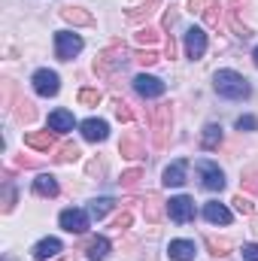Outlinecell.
<instances>
[{"label": "cell", "instance_id": "obj_5", "mask_svg": "<svg viewBox=\"0 0 258 261\" xmlns=\"http://www.w3.org/2000/svg\"><path fill=\"white\" fill-rule=\"evenodd\" d=\"M197 176H200V186L210 189V192H222L225 189V173L213 161H197Z\"/></svg>", "mask_w": 258, "mask_h": 261}, {"label": "cell", "instance_id": "obj_40", "mask_svg": "<svg viewBox=\"0 0 258 261\" xmlns=\"http://www.w3.org/2000/svg\"><path fill=\"white\" fill-rule=\"evenodd\" d=\"M255 128H258L255 116H240V119H237V130H255Z\"/></svg>", "mask_w": 258, "mask_h": 261}, {"label": "cell", "instance_id": "obj_39", "mask_svg": "<svg viewBox=\"0 0 258 261\" xmlns=\"http://www.w3.org/2000/svg\"><path fill=\"white\" fill-rule=\"evenodd\" d=\"M137 43H140V46H152V43H158V31H155V28H143V31L137 34Z\"/></svg>", "mask_w": 258, "mask_h": 261}, {"label": "cell", "instance_id": "obj_34", "mask_svg": "<svg viewBox=\"0 0 258 261\" xmlns=\"http://www.w3.org/2000/svg\"><path fill=\"white\" fill-rule=\"evenodd\" d=\"M12 206H15V189H12V182H3V213H12Z\"/></svg>", "mask_w": 258, "mask_h": 261}, {"label": "cell", "instance_id": "obj_38", "mask_svg": "<svg viewBox=\"0 0 258 261\" xmlns=\"http://www.w3.org/2000/svg\"><path fill=\"white\" fill-rule=\"evenodd\" d=\"M231 28H234V34H237L240 40H249V37H252V31H249V28L237 18V12H231Z\"/></svg>", "mask_w": 258, "mask_h": 261}, {"label": "cell", "instance_id": "obj_17", "mask_svg": "<svg viewBox=\"0 0 258 261\" xmlns=\"http://www.w3.org/2000/svg\"><path fill=\"white\" fill-rule=\"evenodd\" d=\"M203 219L213 222V225H228V222H231V210H228L225 203H219V200H210V203L203 206Z\"/></svg>", "mask_w": 258, "mask_h": 261}, {"label": "cell", "instance_id": "obj_41", "mask_svg": "<svg viewBox=\"0 0 258 261\" xmlns=\"http://www.w3.org/2000/svg\"><path fill=\"white\" fill-rule=\"evenodd\" d=\"M243 261H258V243H246L243 246Z\"/></svg>", "mask_w": 258, "mask_h": 261}, {"label": "cell", "instance_id": "obj_11", "mask_svg": "<svg viewBox=\"0 0 258 261\" xmlns=\"http://www.w3.org/2000/svg\"><path fill=\"white\" fill-rule=\"evenodd\" d=\"M58 15L64 18L67 24H73V28H91V24H94V15H91L85 6H61Z\"/></svg>", "mask_w": 258, "mask_h": 261}, {"label": "cell", "instance_id": "obj_23", "mask_svg": "<svg viewBox=\"0 0 258 261\" xmlns=\"http://www.w3.org/2000/svg\"><path fill=\"white\" fill-rule=\"evenodd\" d=\"M85 255H88V261H107V255H110V240L107 237H91Z\"/></svg>", "mask_w": 258, "mask_h": 261}, {"label": "cell", "instance_id": "obj_47", "mask_svg": "<svg viewBox=\"0 0 258 261\" xmlns=\"http://www.w3.org/2000/svg\"><path fill=\"white\" fill-rule=\"evenodd\" d=\"M252 61H255V67H258V49H255V52H252Z\"/></svg>", "mask_w": 258, "mask_h": 261}, {"label": "cell", "instance_id": "obj_21", "mask_svg": "<svg viewBox=\"0 0 258 261\" xmlns=\"http://www.w3.org/2000/svg\"><path fill=\"white\" fill-rule=\"evenodd\" d=\"M158 3H161V0H146V3H137V6H131L128 12H125V18H128L131 24H137V21L149 18V15L158 9Z\"/></svg>", "mask_w": 258, "mask_h": 261}, {"label": "cell", "instance_id": "obj_36", "mask_svg": "<svg viewBox=\"0 0 258 261\" xmlns=\"http://www.w3.org/2000/svg\"><path fill=\"white\" fill-rule=\"evenodd\" d=\"M134 61H137L140 67H152V64H158V52H152V49L137 52V55H134Z\"/></svg>", "mask_w": 258, "mask_h": 261}, {"label": "cell", "instance_id": "obj_43", "mask_svg": "<svg viewBox=\"0 0 258 261\" xmlns=\"http://www.w3.org/2000/svg\"><path fill=\"white\" fill-rule=\"evenodd\" d=\"M15 164H18V167H40V161H37V158H24V155H18V158H15Z\"/></svg>", "mask_w": 258, "mask_h": 261}, {"label": "cell", "instance_id": "obj_22", "mask_svg": "<svg viewBox=\"0 0 258 261\" xmlns=\"http://www.w3.org/2000/svg\"><path fill=\"white\" fill-rule=\"evenodd\" d=\"M207 249H210V255H216V258H225V255H231L234 243H231L228 237H216V234H210V237H207Z\"/></svg>", "mask_w": 258, "mask_h": 261}, {"label": "cell", "instance_id": "obj_33", "mask_svg": "<svg viewBox=\"0 0 258 261\" xmlns=\"http://www.w3.org/2000/svg\"><path fill=\"white\" fill-rule=\"evenodd\" d=\"M231 203H234V210H237V213H243V216H252V213H255V203H252L249 197H243V195H237Z\"/></svg>", "mask_w": 258, "mask_h": 261}, {"label": "cell", "instance_id": "obj_7", "mask_svg": "<svg viewBox=\"0 0 258 261\" xmlns=\"http://www.w3.org/2000/svg\"><path fill=\"white\" fill-rule=\"evenodd\" d=\"M167 216H170L173 222H179V225L192 222L194 219V200L192 197H186V195L170 197V200H167Z\"/></svg>", "mask_w": 258, "mask_h": 261}, {"label": "cell", "instance_id": "obj_3", "mask_svg": "<svg viewBox=\"0 0 258 261\" xmlns=\"http://www.w3.org/2000/svg\"><path fill=\"white\" fill-rule=\"evenodd\" d=\"M128 61V46L122 43V40H116L110 49H104L97 58H94V73L97 76H113L119 67H125Z\"/></svg>", "mask_w": 258, "mask_h": 261}, {"label": "cell", "instance_id": "obj_1", "mask_svg": "<svg viewBox=\"0 0 258 261\" xmlns=\"http://www.w3.org/2000/svg\"><path fill=\"white\" fill-rule=\"evenodd\" d=\"M149 125H152V140H155V149L164 152L170 146V125H173V110L170 103H158L149 110Z\"/></svg>", "mask_w": 258, "mask_h": 261}, {"label": "cell", "instance_id": "obj_45", "mask_svg": "<svg viewBox=\"0 0 258 261\" xmlns=\"http://www.w3.org/2000/svg\"><path fill=\"white\" fill-rule=\"evenodd\" d=\"M164 55H167V58H173V55H176V40H173V37L167 40V46H164Z\"/></svg>", "mask_w": 258, "mask_h": 261}, {"label": "cell", "instance_id": "obj_16", "mask_svg": "<svg viewBox=\"0 0 258 261\" xmlns=\"http://www.w3.org/2000/svg\"><path fill=\"white\" fill-rule=\"evenodd\" d=\"M119 155H122V158H131V161L143 158V143H140V134L128 130V134L122 137V143H119Z\"/></svg>", "mask_w": 258, "mask_h": 261}, {"label": "cell", "instance_id": "obj_12", "mask_svg": "<svg viewBox=\"0 0 258 261\" xmlns=\"http://www.w3.org/2000/svg\"><path fill=\"white\" fill-rule=\"evenodd\" d=\"M203 52H207V34L200 28H189L186 31V55L197 61V58H203Z\"/></svg>", "mask_w": 258, "mask_h": 261}, {"label": "cell", "instance_id": "obj_13", "mask_svg": "<svg viewBox=\"0 0 258 261\" xmlns=\"http://www.w3.org/2000/svg\"><path fill=\"white\" fill-rule=\"evenodd\" d=\"M186 170H189V161H186V158H179V161H173L170 167H164L161 182H164L167 189H179V186L186 182Z\"/></svg>", "mask_w": 258, "mask_h": 261}, {"label": "cell", "instance_id": "obj_8", "mask_svg": "<svg viewBox=\"0 0 258 261\" xmlns=\"http://www.w3.org/2000/svg\"><path fill=\"white\" fill-rule=\"evenodd\" d=\"M134 91H137L140 97L152 100V97H161V94H164V82H161L158 76H146V73H140V76L134 79Z\"/></svg>", "mask_w": 258, "mask_h": 261}, {"label": "cell", "instance_id": "obj_35", "mask_svg": "<svg viewBox=\"0 0 258 261\" xmlns=\"http://www.w3.org/2000/svg\"><path fill=\"white\" fill-rule=\"evenodd\" d=\"M240 186L246 189V192H258V173L249 167V170H243V176H240Z\"/></svg>", "mask_w": 258, "mask_h": 261}, {"label": "cell", "instance_id": "obj_37", "mask_svg": "<svg viewBox=\"0 0 258 261\" xmlns=\"http://www.w3.org/2000/svg\"><path fill=\"white\" fill-rule=\"evenodd\" d=\"M131 222H134V219H131V213H128V210H122V213L113 219V225H110V228H113V231H128Z\"/></svg>", "mask_w": 258, "mask_h": 261}, {"label": "cell", "instance_id": "obj_27", "mask_svg": "<svg viewBox=\"0 0 258 261\" xmlns=\"http://www.w3.org/2000/svg\"><path fill=\"white\" fill-rule=\"evenodd\" d=\"M52 158H55L58 164H70V161H76V158H79V146H76L73 140H70V143H61V146L55 149V155H52Z\"/></svg>", "mask_w": 258, "mask_h": 261}, {"label": "cell", "instance_id": "obj_44", "mask_svg": "<svg viewBox=\"0 0 258 261\" xmlns=\"http://www.w3.org/2000/svg\"><path fill=\"white\" fill-rule=\"evenodd\" d=\"M207 0H189V12H203Z\"/></svg>", "mask_w": 258, "mask_h": 261}, {"label": "cell", "instance_id": "obj_42", "mask_svg": "<svg viewBox=\"0 0 258 261\" xmlns=\"http://www.w3.org/2000/svg\"><path fill=\"white\" fill-rule=\"evenodd\" d=\"M176 15H179V12H176V6H170V12L164 15V28H167V31H170V28L176 24Z\"/></svg>", "mask_w": 258, "mask_h": 261}, {"label": "cell", "instance_id": "obj_15", "mask_svg": "<svg viewBox=\"0 0 258 261\" xmlns=\"http://www.w3.org/2000/svg\"><path fill=\"white\" fill-rule=\"evenodd\" d=\"M55 134H58V130H31V134H24V143H28L31 149L49 152V149H55Z\"/></svg>", "mask_w": 258, "mask_h": 261}, {"label": "cell", "instance_id": "obj_14", "mask_svg": "<svg viewBox=\"0 0 258 261\" xmlns=\"http://www.w3.org/2000/svg\"><path fill=\"white\" fill-rule=\"evenodd\" d=\"M79 128H82V137H85L88 143H104V140L110 137V128H107L104 119H85Z\"/></svg>", "mask_w": 258, "mask_h": 261}, {"label": "cell", "instance_id": "obj_32", "mask_svg": "<svg viewBox=\"0 0 258 261\" xmlns=\"http://www.w3.org/2000/svg\"><path fill=\"white\" fill-rule=\"evenodd\" d=\"M100 100H104V94H100L97 88H82V91H79V103H82V107H97Z\"/></svg>", "mask_w": 258, "mask_h": 261}, {"label": "cell", "instance_id": "obj_19", "mask_svg": "<svg viewBox=\"0 0 258 261\" xmlns=\"http://www.w3.org/2000/svg\"><path fill=\"white\" fill-rule=\"evenodd\" d=\"M61 252V240L58 237H46V240H40L37 246H34V258L37 261H46V258H52V255H58Z\"/></svg>", "mask_w": 258, "mask_h": 261}, {"label": "cell", "instance_id": "obj_31", "mask_svg": "<svg viewBox=\"0 0 258 261\" xmlns=\"http://www.w3.org/2000/svg\"><path fill=\"white\" fill-rule=\"evenodd\" d=\"M140 179H143V170H140V167H131V170H125V173H122V189L134 192V189L140 186Z\"/></svg>", "mask_w": 258, "mask_h": 261}, {"label": "cell", "instance_id": "obj_24", "mask_svg": "<svg viewBox=\"0 0 258 261\" xmlns=\"http://www.w3.org/2000/svg\"><path fill=\"white\" fill-rule=\"evenodd\" d=\"M73 113H67V110H55V113H49V128L58 130V134H64V130H73Z\"/></svg>", "mask_w": 258, "mask_h": 261}, {"label": "cell", "instance_id": "obj_49", "mask_svg": "<svg viewBox=\"0 0 258 261\" xmlns=\"http://www.w3.org/2000/svg\"><path fill=\"white\" fill-rule=\"evenodd\" d=\"M234 3H237V0H234Z\"/></svg>", "mask_w": 258, "mask_h": 261}, {"label": "cell", "instance_id": "obj_48", "mask_svg": "<svg viewBox=\"0 0 258 261\" xmlns=\"http://www.w3.org/2000/svg\"><path fill=\"white\" fill-rule=\"evenodd\" d=\"M3 261H12V258H3Z\"/></svg>", "mask_w": 258, "mask_h": 261}, {"label": "cell", "instance_id": "obj_30", "mask_svg": "<svg viewBox=\"0 0 258 261\" xmlns=\"http://www.w3.org/2000/svg\"><path fill=\"white\" fill-rule=\"evenodd\" d=\"M113 113H116V119H119V122H134V110H131L128 100H122V97H116V100H113Z\"/></svg>", "mask_w": 258, "mask_h": 261}, {"label": "cell", "instance_id": "obj_20", "mask_svg": "<svg viewBox=\"0 0 258 261\" xmlns=\"http://www.w3.org/2000/svg\"><path fill=\"white\" fill-rule=\"evenodd\" d=\"M34 195L55 197V195H58V179H55L52 173H40V176L34 179Z\"/></svg>", "mask_w": 258, "mask_h": 261}, {"label": "cell", "instance_id": "obj_46", "mask_svg": "<svg viewBox=\"0 0 258 261\" xmlns=\"http://www.w3.org/2000/svg\"><path fill=\"white\" fill-rule=\"evenodd\" d=\"M100 170H104V167H100L97 161H91V164H88V173H91V176H94V173H100Z\"/></svg>", "mask_w": 258, "mask_h": 261}, {"label": "cell", "instance_id": "obj_10", "mask_svg": "<svg viewBox=\"0 0 258 261\" xmlns=\"http://www.w3.org/2000/svg\"><path fill=\"white\" fill-rule=\"evenodd\" d=\"M58 222L70 234H85L88 231V213H82V210H64Z\"/></svg>", "mask_w": 258, "mask_h": 261}, {"label": "cell", "instance_id": "obj_25", "mask_svg": "<svg viewBox=\"0 0 258 261\" xmlns=\"http://www.w3.org/2000/svg\"><path fill=\"white\" fill-rule=\"evenodd\" d=\"M219 143H222V125H216V122H210L203 134H200V146L210 152V149H219Z\"/></svg>", "mask_w": 258, "mask_h": 261}, {"label": "cell", "instance_id": "obj_29", "mask_svg": "<svg viewBox=\"0 0 258 261\" xmlns=\"http://www.w3.org/2000/svg\"><path fill=\"white\" fill-rule=\"evenodd\" d=\"M203 21L210 28H219V21H222V3H207L203 6Z\"/></svg>", "mask_w": 258, "mask_h": 261}, {"label": "cell", "instance_id": "obj_4", "mask_svg": "<svg viewBox=\"0 0 258 261\" xmlns=\"http://www.w3.org/2000/svg\"><path fill=\"white\" fill-rule=\"evenodd\" d=\"M55 52H58L61 61H73L82 52V37L79 34H70V31H58L55 34Z\"/></svg>", "mask_w": 258, "mask_h": 261}, {"label": "cell", "instance_id": "obj_2", "mask_svg": "<svg viewBox=\"0 0 258 261\" xmlns=\"http://www.w3.org/2000/svg\"><path fill=\"white\" fill-rule=\"evenodd\" d=\"M213 88H216L222 97H228V100H243V97H249V82H246V76H240V73H234V70H219V73L213 76Z\"/></svg>", "mask_w": 258, "mask_h": 261}, {"label": "cell", "instance_id": "obj_26", "mask_svg": "<svg viewBox=\"0 0 258 261\" xmlns=\"http://www.w3.org/2000/svg\"><path fill=\"white\" fill-rule=\"evenodd\" d=\"M15 119H18V122H34V119H37V107H34V100L18 97V100H15Z\"/></svg>", "mask_w": 258, "mask_h": 261}, {"label": "cell", "instance_id": "obj_9", "mask_svg": "<svg viewBox=\"0 0 258 261\" xmlns=\"http://www.w3.org/2000/svg\"><path fill=\"white\" fill-rule=\"evenodd\" d=\"M167 216V200H161L158 195H146L143 197V219L149 225H158Z\"/></svg>", "mask_w": 258, "mask_h": 261}, {"label": "cell", "instance_id": "obj_28", "mask_svg": "<svg viewBox=\"0 0 258 261\" xmlns=\"http://www.w3.org/2000/svg\"><path fill=\"white\" fill-rule=\"evenodd\" d=\"M110 210H113V197H94L91 206H88V216L91 219H104Z\"/></svg>", "mask_w": 258, "mask_h": 261}, {"label": "cell", "instance_id": "obj_18", "mask_svg": "<svg viewBox=\"0 0 258 261\" xmlns=\"http://www.w3.org/2000/svg\"><path fill=\"white\" fill-rule=\"evenodd\" d=\"M167 255H170V261H194V243L192 240H170Z\"/></svg>", "mask_w": 258, "mask_h": 261}, {"label": "cell", "instance_id": "obj_6", "mask_svg": "<svg viewBox=\"0 0 258 261\" xmlns=\"http://www.w3.org/2000/svg\"><path fill=\"white\" fill-rule=\"evenodd\" d=\"M31 82H34V91H37L40 97H55V94H58V88H61V82H58V73H55V70H37Z\"/></svg>", "mask_w": 258, "mask_h": 261}]
</instances>
